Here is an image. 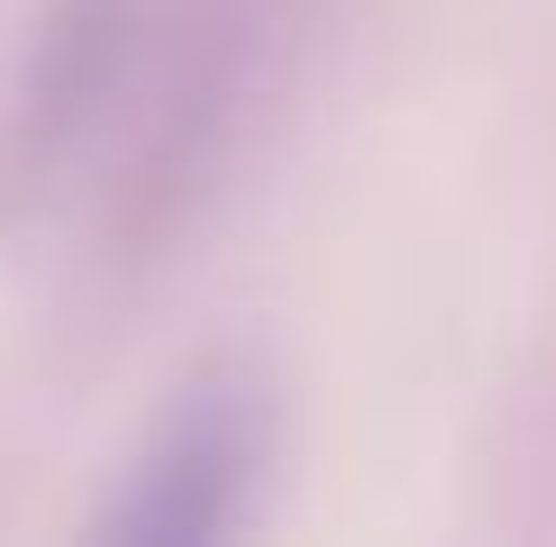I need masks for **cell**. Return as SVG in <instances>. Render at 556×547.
I'll use <instances>...</instances> for the list:
<instances>
[{"mask_svg": "<svg viewBox=\"0 0 556 547\" xmlns=\"http://www.w3.org/2000/svg\"><path fill=\"white\" fill-rule=\"evenodd\" d=\"M274 447H283V410H274V383L256 365L219 356L201 365L192 383H174L165 410L137 429L119 484H110L101 530L110 538H238L256 520V493L274 474Z\"/></svg>", "mask_w": 556, "mask_h": 547, "instance_id": "1", "label": "cell"}]
</instances>
